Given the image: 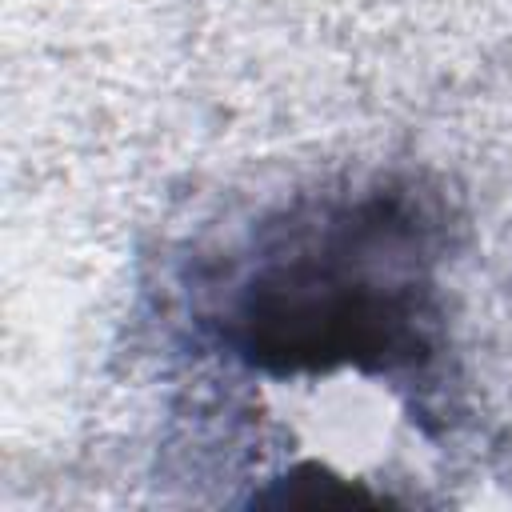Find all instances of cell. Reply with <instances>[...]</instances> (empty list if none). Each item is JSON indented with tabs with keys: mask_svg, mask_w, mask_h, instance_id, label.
Masks as SVG:
<instances>
[{
	"mask_svg": "<svg viewBox=\"0 0 512 512\" xmlns=\"http://www.w3.org/2000/svg\"><path fill=\"white\" fill-rule=\"evenodd\" d=\"M448 232L408 180L308 192L264 216L196 304L204 336L268 380L416 384L444 352Z\"/></svg>",
	"mask_w": 512,
	"mask_h": 512,
	"instance_id": "obj_1",
	"label": "cell"
}]
</instances>
